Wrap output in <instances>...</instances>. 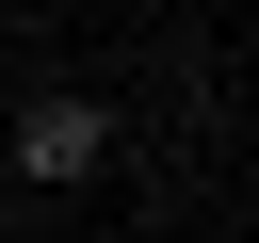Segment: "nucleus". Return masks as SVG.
<instances>
[{
	"mask_svg": "<svg viewBox=\"0 0 259 243\" xmlns=\"http://www.w3.org/2000/svg\"><path fill=\"white\" fill-rule=\"evenodd\" d=\"M97 162H113V113H97V97H32V113H16V178L65 194V178H97Z\"/></svg>",
	"mask_w": 259,
	"mask_h": 243,
	"instance_id": "1",
	"label": "nucleus"
}]
</instances>
